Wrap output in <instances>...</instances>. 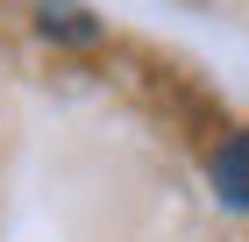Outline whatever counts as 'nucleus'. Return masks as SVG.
Masks as SVG:
<instances>
[{"label":"nucleus","mask_w":249,"mask_h":242,"mask_svg":"<svg viewBox=\"0 0 249 242\" xmlns=\"http://www.w3.org/2000/svg\"><path fill=\"white\" fill-rule=\"evenodd\" d=\"M213 192H221L235 214H249V129H235L228 143L213 149Z\"/></svg>","instance_id":"f257e3e1"},{"label":"nucleus","mask_w":249,"mask_h":242,"mask_svg":"<svg viewBox=\"0 0 249 242\" xmlns=\"http://www.w3.org/2000/svg\"><path fill=\"white\" fill-rule=\"evenodd\" d=\"M36 29L57 36V43H93V36H100V21L86 15L78 0H36Z\"/></svg>","instance_id":"f03ea898"}]
</instances>
